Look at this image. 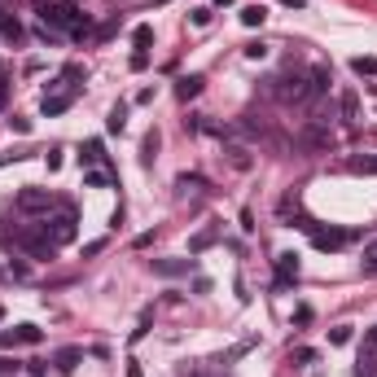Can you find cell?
I'll use <instances>...</instances> for the list:
<instances>
[{"label":"cell","mask_w":377,"mask_h":377,"mask_svg":"<svg viewBox=\"0 0 377 377\" xmlns=\"http://www.w3.org/2000/svg\"><path fill=\"white\" fill-rule=\"evenodd\" d=\"M36 13H40V22H44V27H53V31H71L75 40L92 36V18H88V13H79L75 0H36Z\"/></svg>","instance_id":"6da1fadb"},{"label":"cell","mask_w":377,"mask_h":377,"mask_svg":"<svg viewBox=\"0 0 377 377\" xmlns=\"http://www.w3.org/2000/svg\"><path fill=\"white\" fill-rule=\"evenodd\" d=\"M75 224H79V220H75V211H71V206H62L57 215H53V220H44L40 228L48 233V241H53V246H66V241H75Z\"/></svg>","instance_id":"7a4b0ae2"},{"label":"cell","mask_w":377,"mask_h":377,"mask_svg":"<svg viewBox=\"0 0 377 377\" xmlns=\"http://www.w3.org/2000/svg\"><path fill=\"white\" fill-rule=\"evenodd\" d=\"M307 233H311V246H316V250H342V246L355 237V233H342V228H316V224H311Z\"/></svg>","instance_id":"3957f363"},{"label":"cell","mask_w":377,"mask_h":377,"mask_svg":"<svg viewBox=\"0 0 377 377\" xmlns=\"http://www.w3.org/2000/svg\"><path fill=\"white\" fill-rule=\"evenodd\" d=\"M325 88H329V66H311V71H307V84H303V106L320 101Z\"/></svg>","instance_id":"277c9868"},{"label":"cell","mask_w":377,"mask_h":377,"mask_svg":"<svg viewBox=\"0 0 377 377\" xmlns=\"http://www.w3.org/2000/svg\"><path fill=\"white\" fill-rule=\"evenodd\" d=\"M294 281H299V255H276V290H290Z\"/></svg>","instance_id":"5b68a950"},{"label":"cell","mask_w":377,"mask_h":377,"mask_svg":"<svg viewBox=\"0 0 377 377\" xmlns=\"http://www.w3.org/2000/svg\"><path fill=\"white\" fill-rule=\"evenodd\" d=\"M44 334L36 329V325H18V329H9V334H0V347H36Z\"/></svg>","instance_id":"8992f818"},{"label":"cell","mask_w":377,"mask_h":377,"mask_svg":"<svg viewBox=\"0 0 377 377\" xmlns=\"http://www.w3.org/2000/svg\"><path fill=\"white\" fill-rule=\"evenodd\" d=\"M48 206H57V198L44 193V189H22L18 193V211H48Z\"/></svg>","instance_id":"52a82bcc"},{"label":"cell","mask_w":377,"mask_h":377,"mask_svg":"<svg viewBox=\"0 0 377 377\" xmlns=\"http://www.w3.org/2000/svg\"><path fill=\"white\" fill-rule=\"evenodd\" d=\"M299 145H303V150H329V127H325V123L307 127V132L299 136Z\"/></svg>","instance_id":"ba28073f"},{"label":"cell","mask_w":377,"mask_h":377,"mask_svg":"<svg viewBox=\"0 0 377 377\" xmlns=\"http://www.w3.org/2000/svg\"><path fill=\"white\" fill-rule=\"evenodd\" d=\"M71 101H75V92H53V97H44V101H40V114H44V119H53V114L71 110Z\"/></svg>","instance_id":"9c48e42d"},{"label":"cell","mask_w":377,"mask_h":377,"mask_svg":"<svg viewBox=\"0 0 377 377\" xmlns=\"http://www.w3.org/2000/svg\"><path fill=\"white\" fill-rule=\"evenodd\" d=\"M158 276H185L189 268H193V259H154V264H150Z\"/></svg>","instance_id":"30bf717a"},{"label":"cell","mask_w":377,"mask_h":377,"mask_svg":"<svg viewBox=\"0 0 377 377\" xmlns=\"http://www.w3.org/2000/svg\"><path fill=\"white\" fill-rule=\"evenodd\" d=\"M158 145H162L158 127H150V132H145V141H141V162H145V167H154V158H158Z\"/></svg>","instance_id":"8fae6325"},{"label":"cell","mask_w":377,"mask_h":377,"mask_svg":"<svg viewBox=\"0 0 377 377\" xmlns=\"http://www.w3.org/2000/svg\"><path fill=\"white\" fill-rule=\"evenodd\" d=\"M79 360H84V347H62V351L53 355V364H57L62 373H71V369H79Z\"/></svg>","instance_id":"7c38bea8"},{"label":"cell","mask_w":377,"mask_h":377,"mask_svg":"<svg viewBox=\"0 0 377 377\" xmlns=\"http://www.w3.org/2000/svg\"><path fill=\"white\" fill-rule=\"evenodd\" d=\"M198 92H202V75H185V79L176 84V97H180V101H193Z\"/></svg>","instance_id":"4fadbf2b"},{"label":"cell","mask_w":377,"mask_h":377,"mask_svg":"<svg viewBox=\"0 0 377 377\" xmlns=\"http://www.w3.org/2000/svg\"><path fill=\"white\" fill-rule=\"evenodd\" d=\"M338 110H342V119H347V123H355V119H360V97L347 88V92L338 97Z\"/></svg>","instance_id":"5bb4252c"},{"label":"cell","mask_w":377,"mask_h":377,"mask_svg":"<svg viewBox=\"0 0 377 377\" xmlns=\"http://www.w3.org/2000/svg\"><path fill=\"white\" fill-rule=\"evenodd\" d=\"M347 171H351V176H377V154H373V158H351Z\"/></svg>","instance_id":"9a60e30c"},{"label":"cell","mask_w":377,"mask_h":377,"mask_svg":"<svg viewBox=\"0 0 377 377\" xmlns=\"http://www.w3.org/2000/svg\"><path fill=\"white\" fill-rule=\"evenodd\" d=\"M360 272H364V276H377V241L364 246V255H360Z\"/></svg>","instance_id":"2e32d148"},{"label":"cell","mask_w":377,"mask_h":377,"mask_svg":"<svg viewBox=\"0 0 377 377\" xmlns=\"http://www.w3.org/2000/svg\"><path fill=\"white\" fill-rule=\"evenodd\" d=\"M215 237H220V233H215V228H202V233H198V237H193V241H189V255H202V250H206V246H215Z\"/></svg>","instance_id":"e0dca14e"},{"label":"cell","mask_w":377,"mask_h":377,"mask_svg":"<svg viewBox=\"0 0 377 377\" xmlns=\"http://www.w3.org/2000/svg\"><path fill=\"white\" fill-rule=\"evenodd\" d=\"M79 162H88V167H92V162H106V145L101 141H88L84 154H79Z\"/></svg>","instance_id":"ac0fdd59"},{"label":"cell","mask_w":377,"mask_h":377,"mask_svg":"<svg viewBox=\"0 0 377 377\" xmlns=\"http://www.w3.org/2000/svg\"><path fill=\"white\" fill-rule=\"evenodd\" d=\"M79 79H88V71H84V66H79V62H71V66H66V71H62V84H66V88L75 92V88H79Z\"/></svg>","instance_id":"d6986e66"},{"label":"cell","mask_w":377,"mask_h":377,"mask_svg":"<svg viewBox=\"0 0 377 377\" xmlns=\"http://www.w3.org/2000/svg\"><path fill=\"white\" fill-rule=\"evenodd\" d=\"M264 18H268L264 5H246V9H241V22H246V27H264Z\"/></svg>","instance_id":"ffe728a7"},{"label":"cell","mask_w":377,"mask_h":377,"mask_svg":"<svg viewBox=\"0 0 377 377\" xmlns=\"http://www.w3.org/2000/svg\"><path fill=\"white\" fill-rule=\"evenodd\" d=\"M176 189H180V193H189V189L202 193V189H206V176H189V171H185V176H176Z\"/></svg>","instance_id":"44dd1931"},{"label":"cell","mask_w":377,"mask_h":377,"mask_svg":"<svg viewBox=\"0 0 377 377\" xmlns=\"http://www.w3.org/2000/svg\"><path fill=\"white\" fill-rule=\"evenodd\" d=\"M106 127H110V132H123V127H127V106H123V101H119V106L110 110V119H106Z\"/></svg>","instance_id":"7402d4cb"},{"label":"cell","mask_w":377,"mask_h":377,"mask_svg":"<svg viewBox=\"0 0 377 377\" xmlns=\"http://www.w3.org/2000/svg\"><path fill=\"white\" fill-rule=\"evenodd\" d=\"M0 36H5L9 44H18V40L27 36V31H22V22H18V18H5V27H0Z\"/></svg>","instance_id":"603a6c76"},{"label":"cell","mask_w":377,"mask_h":377,"mask_svg":"<svg viewBox=\"0 0 377 377\" xmlns=\"http://www.w3.org/2000/svg\"><path fill=\"white\" fill-rule=\"evenodd\" d=\"M351 71H355L360 79H369V75H377V57H355V62H351Z\"/></svg>","instance_id":"cb8c5ba5"},{"label":"cell","mask_w":377,"mask_h":377,"mask_svg":"<svg viewBox=\"0 0 377 377\" xmlns=\"http://www.w3.org/2000/svg\"><path fill=\"white\" fill-rule=\"evenodd\" d=\"M228 162H233L237 171H246V167H250V154H246L241 145H228Z\"/></svg>","instance_id":"d4e9b609"},{"label":"cell","mask_w":377,"mask_h":377,"mask_svg":"<svg viewBox=\"0 0 377 377\" xmlns=\"http://www.w3.org/2000/svg\"><path fill=\"white\" fill-rule=\"evenodd\" d=\"M84 185H88V189H106V185H110V171H88Z\"/></svg>","instance_id":"484cf974"},{"label":"cell","mask_w":377,"mask_h":377,"mask_svg":"<svg viewBox=\"0 0 377 377\" xmlns=\"http://www.w3.org/2000/svg\"><path fill=\"white\" fill-rule=\"evenodd\" d=\"M329 342H334V347H347V342H351V329H347V325H338V329H329Z\"/></svg>","instance_id":"4316f807"},{"label":"cell","mask_w":377,"mask_h":377,"mask_svg":"<svg viewBox=\"0 0 377 377\" xmlns=\"http://www.w3.org/2000/svg\"><path fill=\"white\" fill-rule=\"evenodd\" d=\"M132 40H136V48H150V40H154V31H150V27H136V31H132Z\"/></svg>","instance_id":"83f0119b"},{"label":"cell","mask_w":377,"mask_h":377,"mask_svg":"<svg viewBox=\"0 0 377 377\" xmlns=\"http://www.w3.org/2000/svg\"><path fill=\"white\" fill-rule=\"evenodd\" d=\"M241 53H246V57H250V62H259V57H268V44H246V48H241Z\"/></svg>","instance_id":"f1b7e54d"},{"label":"cell","mask_w":377,"mask_h":377,"mask_svg":"<svg viewBox=\"0 0 377 377\" xmlns=\"http://www.w3.org/2000/svg\"><path fill=\"white\" fill-rule=\"evenodd\" d=\"M145 66H150V53H145V48H136V53H132V71H145Z\"/></svg>","instance_id":"f546056e"},{"label":"cell","mask_w":377,"mask_h":377,"mask_svg":"<svg viewBox=\"0 0 377 377\" xmlns=\"http://www.w3.org/2000/svg\"><path fill=\"white\" fill-rule=\"evenodd\" d=\"M294 360H299V364H311V360H316V351H311V347H299V351H294Z\"/></svg>","instance_id":"4dcf8cb0"},{"label":"cell","mask_w":377,"mask_h":377,"mask_svg":"<svg viewBox=\"0 0 377 377\" xmlns=\"http://www.w3.org/2000/svg\"><path fill=\"white\" fill-rule=\"evenodd\" d=\"M18 373V360H0V377H13Z\"/></svg>","instance_id":"1f68e13d"},{"label":"cell","mask_w":377,"mask_h":377,"mask_svg":"<svg viewBox=\"0 0 377 377\" xmlns=\"http://www.w3.org/2000/svg\"><path fill=\"white\" fill-rule=\"evenodd\" d=\"M211 22V9H193V27H206Z\"/></svg>","instance_id":"d6a6232c"},{"label":"cell","mask_w":377,"mask_h":377,"mask_svg":"<svg viewBox=\"0 0 377 377\" xmlns=\"http://www.w3.org/2000/svg\"><path fill=\"white\" fill-rule=\"evenodd\" d=\"M22 158H27L22 150H13V154H0V167H9V162H22Z\"/></svg>","instance_id":"836d02e7"},{"label":"cell","mask_w":377,"mask_h":377,"mask_svg":"<svg viewBox=\"0 0 377 377\" xmlns=\"http://www.w3.org/2000/svg\"><path fill=\"white\" fill-rule=\"evenodd\" d=\"M5 101H9V79L0 75V110H5Z\"/></svg>","instance_id":"e575fe53"},{"label":"cell","mask_w":377,"mask_h":377,"mask_svg":"<svg viewBox=\"0 0 377 377\" xmlns=\"http://www.w3.org/2000/svg\"><path fill=\"white\" fill-rule=\"evenodd\" d=\"M127 377H141V364H136V360H127Z\"/></svg>","instance_id":"d590c367"},{"label":"cell","mask_w":377,"mask_h":377,"mask_svg":"<svg viewBox=\"0 0 377 377\" xmlns=\"http://www.w3.org/2000/svg\"><path fill=\"white\" fill-rule=\"evenodd\" d=\"M5 18H9V13H0V27H5Z\"/></svg>","instance_id":"8d00e7d4"},{"label":"cell","mask_w":377,"mask_h":377,"mask_svg":"<svg viewBox=\"0 0 377 377\" xmlns=\"http://www.w3.org/2000/svg\"><path fill=\"white\" fill-rule=\"evenodd\" d=\"M158 5H167V0H158Z\"/></svg>","instance_id":"74e56055"},{"label":"cell","mask_w":377,"mask_h":377,"mask_svg":"<svg viewBox=\"0 0 377 377\" xmlns=\"http://www.w3.org/2000/svg\"><path fill=\"white\" fill-rule=\"evenodd\" d=\"M0 316H5V307H0Z\"/></svg>","instance_id":"f35d334b"},{"label":"cell","mask_w":377,"mask_h":377,"mask_svg":"<svg viewBox=\"0 0 377 377\" xmlns=\"http://www.w3.org/2000/svg\"><path fill=\"white\" fill-rule=\"evenodd\" d=\"M0 75H5V71H0Z\"/></svg>","instance_id":"ab89813d"}]
</instances>
